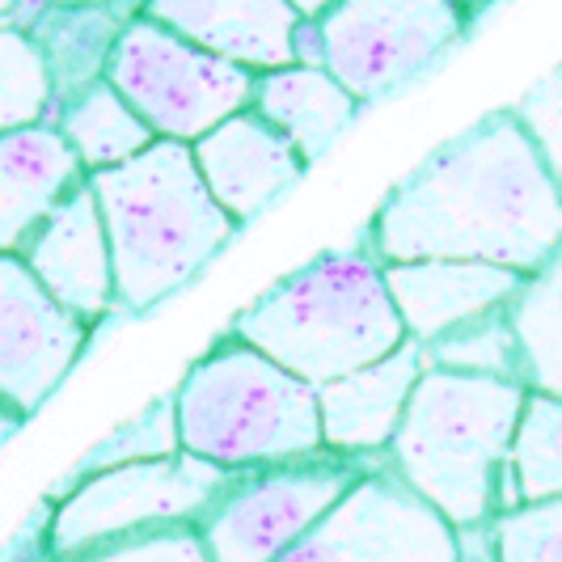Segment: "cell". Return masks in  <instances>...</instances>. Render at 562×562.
Here are the masks:
<instances>
[{
    "label": "cell",
    "instance_id": "cell-27",
    "mask_svg": "<svg viewBox=\"0 0 562 562\" xmlns=\"http://www.w3.org/2000/svg\"><path fill=\"white\" fill-rule=\"evenodd\" d=\"M507 111L520 123V132L529 136L537 161H541L546 178L554 182V191L562 199V64L550 68L541 81L529 85Z\"/></svg>",
    "mask_w": 562,
    "mask_h": 562
},
{
    "label": "cell",
    "instance_id": "cell-8",
    "mask_svg": "<svg viewBox=\"0 0 562 562\" xmlns=\"http://www.w3.org/2000/svg\"><path fill=\"white\" fill-rule=\"evenodd\" d=\"M376 461L317 452L310 461L233 474L195 529L212 562H280L342 504Z\"/></svg>",
    "mask_w": 562,
    "mask_h": 562
},
{
    "label": "cell",
    "instance_id": "cell-18",
    "mask_svg": "<svg viewBox=\"0 0 562 562\" xmlns=\"http://www.w3.org/2000/svg\"><path fill=\"white\" fill-rule=\"evenodd\" d=\"M81 182V161L52 123L0 136V254L26 250L43 221Z\"/></svg>",
    "mask_w": 562,
    "mask_h": 562
},
{
    "label": "cell",
    "instance_id": "cell-28",
    "mask_svg": "<svg viewBox=\"0 0 562 562\" xmlns=\"http://www.w3.org/2000/svg\"><path fill=\"white\" fill-rule=\"evenodd\" d=\"M72 562H212L207 546L199 537L195 525H178V529H157V533L123 537L111 546H98Z\"/></svg>",
    "mask_w": 562,
    "mask_h": 562
},
{
    "label": "cell",
    "instance_id": "cell-4",
    "mask_svg": "<svg viewBox=\"0 0 562 562\" xmlns=\"http://www.w3.org/2000/svg\"><path fill=\"white\" fill-rule=\"evenodd\" d=\"M525 385L431 368L385 449V465L452 529H474L504 512L512 431Z\"/></svg>",
    "mask_w": 562,
    "mask_h": 562
},
{
    "label": "cell",
    "instance_id": "cell-14",
    "mask_svg": "<svg viewBox=\"0 0 562 562\" xmlns=\"http://www.w3.org/2000/svg\"><path fill=\"white\" fill-rule=\"evenodd\" d=\"M153 22L195 43L199 52L262 77L296 64L292 38L301 26V4L288 0H153L140 4Z\"/></svg>",
    "mask_w": 562,
    "mask_h": 562
},
{
    "label": "cell",
    "instance_id": "cell-25",
    "mask_svg": "<svg viewBox=\"0 0 562 562\" xmlns=\"http://www.w3.org/2000/svg\"><path fill=\"white\" fill-rule=\"evenodd\" d=\"M427 364L461 372V376H491V381H516L520 385V356H516V338L507 326V313L479 317L449 338L423 347Z\"/></svg>",
    "mask_w": 562,
    "mask_h": 562
},
{
    "label": "cell",
    "instance_id": "cell-1",
    "mask_svg": "<svg viewBox=\"0 0 562 562\" xmlns=\"http://www.w3.org/2000/svg\"><path fill=\"white\" fill-rule=\"evenodd\" d=\"M360 241L381 267L486 262L533 276L562 250V199L512 111H491L394 182Z\"/></svg>",
    "mask_w": 562,
    "mask_h": 562
},
{
    "label": "cell",
    "instance_id": "cell-13",
    "mask_svg": "<svg viewBox=\"0 0 562 562\" xmlns=\"http://www.w3.org/2000/svg\"><path fill=\"white\" fill-rule=\"evenodd\" d=\"M191 157H195V169L212 203L237 228L262 216L310 169L292 153V144L254 111L225 119L216 132L191 144Z\"/></svg>",
    "mask_w": 562,
    "mask_h": 562
},
{
    "label": "cell",
    "instance_id": "cell-23",
    "mask_svg": "<svg viewBox=\"0 0 562 562\" xmlns=\"http://www.w3.org/2000/svg\"><path fill=\"white\" fill-rule=\"evenodd\" d=\"M178 415H173V394L157 397L153 406H144L136 419H127L123 427H114L111 436H102L93 449L85 452L81 461L68 470V479L52 491V499L64 495L68 486L106 474V470H123V465H144V461H169L178 457Z\"/></svg>",
    "mask_w": 562,
    "mask_h": 562
},
{
    "label": "cell",
    "instance_id": "cell-7",
    "mask_svg": "<svg viewBox=\"0 0 562 562\" xmlns=\"http://www.w3.org/2000/svg\"><path fill=\"white\" fill-rule=\"evenodd\" d=\"M228 482L233 474L195 461L187 452L169 461H144V465L93 474L52 499L56 504L52 554L56 562H72L123 537L199 525L203 512L225 495Z\"/></svg>",
    "mask_w": 562,
    "mask_h": 562
},
{
    "label": "cell",
    "instance_id": "cell-17",
    "mask_svg": "<svg viewBox=\"0 0 562 562\" xmlns=\"http://www.w3.org/2000/svg\"><path fill=\"white\" fill-rule=\"evenodd\" d=\"M140 4H9V26L34 43L52 81V111L106 81L111 56Z\"/></svg>",
    "mask_w": 562,
    "mask_h": 562
},
{
    "label": "cell",
    "instance_id": "cell-21",
    "mask_svg": "<svg viewBox=\"0 0 562 562\" xmlns=\"http://www.w3.org/2000/svg\"><path fill=\"white\" fill-rule=\"evenodd\" d=\"M507 326L520 356V385L529 394L562 397V250L525 276L507 305Z\"/></svg>",
    "mask_w": 562,
    "mask_h": 562
},
{
    "label": "cell",
    "instance_id": "cell-31",
    "mask_svg": "<svg viewBox=\"0 0 562 562\" xmlns=\"http://www.w3.org/2000/svg\"><path fill=\"white\" fill-rule=\"evenodd\" d=\"M22 415H13V411H9V406H4V402H0V445H4V440H9V436H13V431H18V427H22Z\"/></svg>",
    "mask_w": 562,
    "mask_h": 562
},
{
    "label": "cell",
    "instance_id": "cell-26",
    "mask_svg": "<svg viewBox=\"0 0 562 562\" xmlns=\"http://www.w3.org/2000/svg\"><path fill=\"white\" fill-rule=\"evenodd\" d=\"M499 562H562V499L516 504L491 516Z\"/></svg>",
    "mask_w": 562,
    "mask_h": 562
},
{
    "label": "cell",
    "instance_id": "cell-12",
    "mask_svg": "<svg viewBox=\"0 0 562 562\" xmlns=\"http://www.w3.org/2000/svg\"><path fill=\"white\" fill-rule=\"evenodd\" d=\"M18 258L26 262V271L43 283V292L59 310L81 317L85 326L98 330V322L119 310L111 241L102 228L98 199L89 191V178L43 221V228L30 237Z\"/></svg>",
    "mask_w": 562,
    "mask_h": 562
},
{
    "label": "cell",
    "instance_id": "cell-30",
    "mask_svg": "<svg viewBox=\"0 0 562 562\" xmlns=\"http://www.w3.org/2000/svg\"><path fill=\"white\" fill-rule=\"evenodd\" d=\"M457 562H499L491 541V520L474 529H457Z\"/></svg>",
    "mask_w": 562,
    "mask_h": 562
},
{
    "label": "cell",
    "instance_id": "cell-10",
    "mask_svg": "<svg viewBox=\"0 0 562 562\" xmlns=\"http://www.w3.org/2000/svg\"><path fill=\"white\" fill-rule=\"evenodd\" d=\"M280 562H457V529L376 461Z\"/></svg>",
    "mask_w": 562,
    "mask_h": 562
},
{
    "label": "cell",
    "instance_id": "cell-19",
    "mask_svg": "<svg viewBox=\"0 0 562 562\" xmlns=\"http://www.w3.org/2000/svg\"><path fill=\"white\" fill-rule=\"evenodd\" d=\"M250 111L262 123H271L305 166H317L347 136V127L360 114V102L326 68L292 64L280 72L254 77Z\"/></svg>",
    "mask_w": 562,
    "mask_h": 562
},
{
    "label": "cell",
    "instance_id": "cell-24",
    "mask_svg": "<svg viewBox=\"0 0 562 562\" xmlns=\"http://www.w3.org/2000/svg\"><path fill=\"white\" fill-rule=\"evenodd\" d=\"M0 13V136L52 119V81L26 34Z\"/></svg>",
    "mask_w": 562,
    "mask_h": 562
},
{
    "label": "cell",
    "instance_id": "cell-16",
    "mask_svg": "<svg viewBox=\"0 0 562 562\" xmlns=\"http://www.w3.org/2000/svg\"><path fill=\"white\" fill-rule=\"evenodd\" d=\"M525 276L486 262H394L385 267V288L394 296L402 330L411 342L431 347L452 330L507 313Z\"/></svg>",
    "mask_w": 562,
    "mask_h": 562
},
{
    "label": "cell",
    "instance_id": "cell-11",
    "mask_svg": "<svg viewBox=\"0 0 562 562\" xmlns=\"http://www.w3.org/2000/svg\"><path fill=\"white\" fill-rule=\"evenodd\" d=\"M93 326L59 310L18 254H0V402L30 419L77 368Z\"/></svg>",
    "mask_w": 562,
    "mask_h": 562
},
{
    "label": "cell",
    "instance_id": "cell-3",
    "mask_svg": "<svg viewBox=\"0 0 562 562\" xmlns=\"http://www.w3.org/2000/svg\"><path fill=\"white\" fill-rule=\"evenodd\" d=\"M89 191L111 241L114 305L123 313L157 310L237 237L187 144L157 140L127 166L89 173Z\"/></svg>",
    "mask_w": 562,
    "mask_h": 562
},
{
    "label": "cell",
    "instance_id": "cell-2",
    "mask_svg": "<svg viewBox=\"0 0 562 562\" xmlns=\"http://www.w3.org/2000/svg\"><path fill=\"white\" fill-rule=\"evenodd\" d=\"M228 335L254 347L310 390L394 356L406 342L385 267L364 241L326 250L276 280L233 317Z\"/></svg>",
    "mask_w": 562,
    "mask_h": 562
},
{
    "label": "cell",
    "instance_id": "cell-5",
    "mask_svg": "<svg viewBox=\"0 0 562 562\" xmlns=\"http://www.w3.org/2000/svg\"><path fill=\"white\" fill-rule=\"evenodd\" d=\"M178 449L225 474L310 461L322 449L317 390L221 335L173 385Z\"/></svg>",
    "mask_w": 562,
    "mask_h": 562
},
{
    "label": "cell",
    "instance_id": "cell-15",
    "mask_svg": "<svg viewBox=\"0 0 562 562\" xmlns=\"http://www.w3.org/2000/svg\"><path fill=\"white\" fill-rule=\"evenodd\" d=\"M427 372V351L419 342H402L394 356L317 390L322 449L351 461H385L397 423L411 406V394Z\"/></svg>",
    "mask_w": 562,
    "mask_h": 562
},
{
    "label": "cell",
    "instance_id": "cell-29",
    "mask_svg": "<svg viewBox=\"0 0 562 562\" xmlns=\"http://www.w3.org/2000/svg\"><path fill=\"white\" fill-rule=\"evenodd\" d=\"M52 520H56L52 499L30 507L26 520L0 546V562H56V554H52Z\"/></svg>",
    "mask_w": 562,
    "mask_h": 562
},
{
    "label": "cell",
    "instance_id": "cell-9",
    "mask_svg": "<svg viewBox=\"0 0 562 562\" xmlns=\"http://www.w3.org/2000/svg\"><path fill=\"white\" fill-rule=\"evenodd\" d=\"M322 68L360 106L415 81L470 34V9L452 0H342L322 4Z\"/></svg>",
    "mask_w": 562,
    "mask_h": 562
},
{
    "label": "cell",
    "instance_id": "cell-6",
    "mask_svg": "<svg viewBox=\"0 0 562 562\" xmlns=\"http://www.w3.org/2000/svg\"><path fill=\"white\" fill-rule=\"evenodd\" d=\"M106 85L140 114V123L169 144L203 140L225 119L250 111L254 77L225 59L199 52L195 43L136 13L123 30L106 68Z\"/></svg>",
    "mask_w": 562,
    "mask_h": 562
},
{
    "label": "cell",
    "instance_id": "cell-22",
    "mask_svg": "<svg viewBox=\"0 0 562 562\" xmlns=\"http://www.w3.org/2000/svg\"><path fill=\"white\" fill-rule=\"evenodd\" d=\"M504 512L516 504L562 499V397L529 394L507 449Z\"/></svg>",
    "mask_w": 562,
    "mask_h": 562
},
{
    "label": "cell",
    "instance_id": "cell-20",
    "mask_svg": "<svg viewBox=\"0 0 562 562\" xmlns=\"http://www.w3.org/2000/svg\"><path fill=\"white\" fill-rule=\"evenodd\" d=\"M47 123L72 148L85 178L102 173V169L127 166V161H136L140 153H148L157 144V136L140 123V114L132 111L106 81L89 85L85 93L68 98L64 106L52 111Z\"/></svg>",
    "mask_w": 562,
    "mask_h": 562
}]
</instances>
